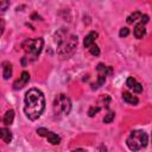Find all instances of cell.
Instances as JSON below:
<instances>
[{"instance_id": "obj_15", "label": "cell", "mask_w": 152, "mask_h": 152, "mask_svg": "<svg viewBox=\"0 0 152 152\" xmlns=\"http://www.w3.org/2000/svg\"><path fill=\"white\" fill-rule=\"evenodd\" d=\"M141 17H142V14H141L140 12H134V13H132V14L127 18V23H128V24H133V23L140 21Z\"/></svg>"}, {"instance_id": "obj_2", "label": "cell", "mask_w": 152, "mask_h": 152, "mask_svg": "<svg viewBox=\"0 0 152 152\" xmlns=\"http://www.w3.org/2000/svg\"><path fill=\"white\" fill-rule=\"evenodd\" d=\"M56 42H57V53L61 56H68L70 55L76 45H77V36L71 34L65 31H59L56 34Z\"/></svg>"}, {"instance_id": "obj_21", "label": "cell", "mask_w": 152, "mask_h": 152, "mask_svg": "<svg viewBox=\"0 0 152 152\" xmlns=\"http://www.w3.org/2000/svg\"><path fill=\"white\" fill-rule=\"evenodd\" d=\"M99 110H100V107H90V109L88 110V114L89 116H94Z\"/></svg>"}, {"instance_id": "obj_22", "label": "cell", "mask_w": 152, "mask_h": 152, "mask_svg": "<svg viewBox=\"0 0 152 152\" xmlns=\"http://www.w3.org/2000/svg\"><path fill=\"white\" fill-rule=\"evenodd\" d=\"M4 28H5V23H4V20L0 18V36L2 34V32H4Z\"/></svg>"}, {"instance_id": "obj_8", "label": "cell", "mask_w": 152, "mask_h": 152, "mask_svg": "<svg viewBox=\"0 0 152 152\" xmlns=\"http://www.w3.org/2000/svg\"><path fill=\"white\" fill-rule=\"evenodd\" d=\"M126 86L128 87V89H131L133 93H141L142 91V86L134 78V77H128L126 80Z\"/></svg>"}, {"instance_id": "obj_5", "label": "cell", "mask_w": 152, "mask_h": 152, "mask_svg": "<svg viewBox=\"0 0 152 152\" xmlns=\"http://www.w3.org/2000/svg\"><path fill=\"white\" fill-rule=\"evenodd\" d=\"M52 108L56 116L68 115L71 110V100L65 94H58L53 100Z\"/></svg>"}, {"instance_id": "obj_19", "label": "cell", "mask_w": 152, "mask_h": 152, "mask_svg": "<svg viewBox=\"0 0 152 152\" xmlns=\"http://www.w3.org/2000/svg\"><path fill=\"white\" fill-rule=\"evenodd\" d=\"M114 116H115V113L108 112V113L106 114V116L103 118V122H104V124H110V122L114 120Z\"/></svg>"}, {"instance_id": "obj_7", "label": "cell", "mask_w": 152, "mask_h": 152, "mask_svg": "<svg viewBox=\"0 0 152 152\" xmlns=\"http://www.w3.org/2000/svg\"><path fill=\"white\" fill-rule=\"evenodd\" d=\"M28 81H30V74H28L27 71H23L21 75L19 76V78L14 82V84H13V89L18 90V89L24 88V87L28 83Z\"/></svg>"}, {"instance_id": "obj_20", "label": "cell", "mask_w": 152, "mask_h": 152, "mask_svg": "<svg viewBox=\"0 0 152 152\" xmlns=\"http://www.w3.org/2000/svg\"><path fill=\"white\" fill-rule=\"evenodd\" d=\"M128 34H129V30H128L127 27H122V28L120 30V32H119V36H120V37H124V38L127 37Z\"/></svg>"}, {"instance_id": "obj_1", "label": "cell", "mask_w": 152, "mask_h": 152, "mask_svg": "<svg viewBox=\"0 0 152 152\" xmlns=\"http://www.w3.org/2000/svg\"><path fill=\"white\" fill-rule=\"evenodd\" d=\"M45 109V97L44 94L37 89V88H31L26 91L25 97H24V113L25 115L34 121L40 118Z\"/></svg>"}, {"instance_id": "obj_12", "label": "cell", "mask_w": 152, "mask_h": 152, "mask_svg": "<svg viewBox=\"0 0 152 152\" xmlns=\"http://www.w3.org/2000/svg\"><path fill=\"white\" fill-rule=\"evenodd\" d=\"M12 64L10 62H4L2 63V76L5 80H8L11 76H12Z\"/></svg>"}, {"instance_id": "obj_11", "label": "cell", "mask_w": 152, "mask_h": 152, "mask_svg": "<svg viewBox=\"0 0 152 152\" xmlns=\"http://www.w3.org/2000/svg\"><path fill=\"white\" fill-rule=\"evenodd\" d=\"M122 99H124V101H125L126 103H128V104H133V106L138 104V102H139L138 97L134 96V95H132V94L128 93V91H125V93L122 94Z\"/></svg>"}, {"instance_id": "obj_13", "label": "cell", "mask_w": 152, "mask_h": 152, "mask_svg": "<svg viewBox=\"0 0 152 152\" xmlns=\"http://www.w3.org/2000/svg\"><path fill=\"white\" fill-rule=\"evenodd\" d=\"M0 139L4 140L6 144H10L12 140V133L7 128H0Z\"/></svg>"}, {"instance_id": "obj_18", "label": "cell", "mask_w": 152, "mask_h": 152, "mask_svg": "<svg viewBox=\"0 0 152 152\" xmlns=\"http://www.w3.org/2000/svg\"><path fill=\"white\" fill-rule=\"evenodd\" d=\"M8 7H10V0H0V13L6 12Z\"/></svg>"}, {"instance_id": "obj_6", "label": "cell", "mask_w": 152, "mask_h": 152, "mask_svg": "<svg viewBox=\"0 0 152 152\" xmlns=\"http://www.w3.org/2000/svg\"><path fill=\"white\" fill-rule=\"evenodd\" d=\"M37 133H38V135L46 138V139H48V141H49L50 144H52V145H58V144L61 142V137H59V135H57L56 133H53V132H51V131L46 129V128L40 127V128H38V129H37Z\"/></svg>"}, {"instance_id": "obj_4", "label": "cell", "mask_w": 152, "mask_h": 152, "mask_svg": "<svg viewBox=\"0 0 152 152\" xmlns=\"http://www.w3.org/2000/svg\"><path fill=\"white\" fill-rule=\"evenodd\" d=\"M148 142V137L147 134L141 131V129H135V131H132L126 140V144L128 146L129 150L132 151H138V150H141L144 148Z\"/></svg>"}, {"instance_id": "obj_16", "label": "cell", "mask_w": 152, "mask_h": 152, "mask_svg": "<svg viewBox=\"0 0 152 152\" xmlns=\"http://www.w3.org/2000/svg\"><path fill=\"white\" fill-rule=\"evenodd\" d=\"M106 81V76L102 75V74H99V77H97V81L91 86V89H97L99 87H101Z\"/></svg>"}, {"instance_id": "obj_14", "label": "cell", "mask_w": 152, "mask_h": 152, "mask_svg": "<svg viewBox=\"0 0 152 152\" xmlns=\"http://www.w3.org/2000/svg\"><path fill=\"white\" fill-rule=\"evenodd\" d=\"M13 120H14V110H13V109H10V110H7V112L5 113L2 121H4L5 125L8 126V125H12V124H13Z\"/></svg>"}, {"instance_id": "obj_10", "label": "cell", "mask_w": 152, "mask_h": 152, "mask_svg": "<svg viewBox=\"0 0 152 152\" xmlns=\"http://www.w3.org/2000/svg\"><path fill=\"white\" fill-rule=\"evenodd\" d=\"M96 38H97V32H94V31L89 32V33L84 37V40H83V45H84V48H89L90 45H93V44L95 43Z\"/></svg>"}, {"instance_id": "obj_9", "label": "cell", "mask_w": 152, "mask_h": 152, "mask_svg": "<svg viewBox=\"0 0 152 152\" xmlns=\"http://www.w3.org/2000/svg\"><path fill=\"white\" fill-rule=\"evenodd\" d=\"M134 36L138 39H141V38H144L146 36V28H145V24L144 23L139 21V24L135 26V28H134Z\"/></svg>"}, {"instance_id": "obj_3", "label": "cell", "mask_w": 152, "mask_h": 152, "mask_svg": "<svg viewBox=\"0 0 152 152\" xmlns=\"http://www.w3.org/2000/svg\"><path fill=\"white\" fill-rule=\"evenodd\" d=\"M44 46L43 38H34V39H26L23 43V49L25 51V56L23 57V64L25 65L26 62H33L37 59L39 53L42 52Z\"/></svg>"}, {"instance_id": "obj_17", "label": "cell", "mask_w": 152, "mask_h": 152, "mask_svg": "<svg viewBox=\"0 0 152 152\" xmlns=\"http://www.w3.org/2000/svg\"><path fill=\"white\" fill-rule=\"evenodd\" d=\"M88 49H89V51H90V53H91L93 56H99V55H100V48H99L95 43H94L93 45H90Z\"/></svg>"}]
</instances>
